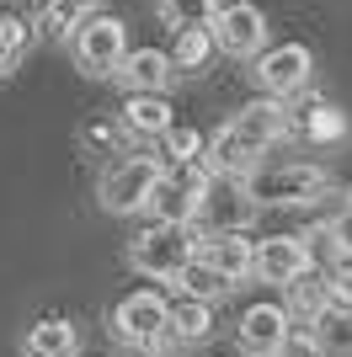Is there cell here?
<instances>
[{
  "label": "cell",
  "instance_id": "obj_28",
  "mask_svg": "<svg viewBox=\"0 0 352 357\" xmlns=\"http://www.w3.org/2000/svg\"><path fill=\"white\" fill-rule=\"evenodd\" d=\"M309 336L321 342V352H352V314L321 310L315 320H309Z\"/></svg>",
  "mask_w": 352,
  "mask_h": 357
},
{
  "label": "cell",
  "instance_id": "obj_11",
  "mask_svg": "<svg viewBox=\"0 0 352 357\" xmlns=\"http://www.w3.org/2000/svg\"><path fill=\"white\" fill-rule=\"evenodd\" d=\"M230 128H235V139H240L246 149L267 155L272 144L288 139V102H278V96H256V102H246L230 118Z\"/></svg>",
  "mask_w": 352,
  "mask_h": 357
},
{
  "label": "cell",
  "instance_id": "obj_14",
  "mask_svg": "<svg viewBox=\"0 0 352 357\" xmlns=\"http://www.w3.org/2000/svg\"><path fill=\"white\" fill-rule=\"evenodd\" d=\"M117 123L129 128V139H161L176 118H171V102H166V91H129V102H123Z\"/></svg>",
  "mask_w": 352,
  "mask_h": 357
},
{
  "label": "cell",
  "instance_id": "obj_15",
  "mask_svg": "<svg viewBox=\"0 0 352 357\" xmlns=\"http://www.w3.org/2000/svg\"><path fill=\"white\" fill-rule=\"evenodd\" d=\"M208 336H214V304L176 294L171 304H166V342L198 347V342H208Z\"/></svg>",
  "mask_w": 352,
  "mask_h": 357
},
{
  "label": "cell",
  "instance_id": "obj_16",
  "mask_svg": "<svg viewBox=\"0 0 352 357\" xmlns=\"http://www.w3.org/2000/svg\"><path fill=\"white\" fill-rule=\"evenodd\" d=\"M293 134L309 139V144H331V139L347 134V118H342L331 102H321V96H309L299 112H293V102H288V139Z\"/></svg>",
  "mask_w": 352,
  "mask_h": 357
},
{
  "label": "cell",
  "instance_id": "obj_7",
  "mask_svg": "<svg viewBox=\"0 0 352 357\" xmlns=\"http://www.w3.org/2000/svg\"><path fill=\"white\" fill-rule=\"evenodd\" d=\"M166 304L171 298L161 288H139V294L117 298V310H112L117 342H129L133 352H161L166 347Z\"/></svg>",
  "mask_w": 352,
  "mask_h": 357
},
{
  "label": "cell",
  "instance_id": "obj_30",
  "mask_svg": "<svg viewBox=\"0 0 352 357\" xmlns=\"http://www.w3.org/2000/svg\"><path fill=\"white\" fill-rule=\"evenodd\" d=\"M272 357H321V342L309 336V326H293L288 320V331H283V342L272 347Z\"/></svg>",
  "mask_w": 352,
  "mask_h": 357
},
{
  "label": "cell",
  "instance_id": "obj_2",
  "mask_svg": "<svg viewBox=\"0 0 352 357\" xmlns=\"http://www.w3.org/2000/svg\"><path fill=\"white\" fill-rule=\"evenodd\" d=\"M64 43H70V59H75V70H80V75H91V80H112L117 59L129 54V27H123L112 11L96 6V11L64 38Z\"/></svg>",
  "mask_w": 352,
  "mask_h": 357
},
{
  "label": "cell",
  "instance_id": "obj_18",
  "mask_svg": "<svg viewBox=\"0 0 352 357\" xmlns=\"http://www.w3.org/2000/svg\"><path fill=\"white\" fill-rule=\"evenodd\" d=\"M22 357H80V331H75L64 314H43V320L27 331Z\"/></svg>",
  "mask_w": 352,
  "mask_h": 357
},
{
  "label": "cell",
  "instance_id": "obj_1",
  "mask_svg": "<svg viewBox=\"0 0 352 357\" xmlns=\"http://www.w3.org/2000/svg\"><path fill=\"white\" fill-rule=\"evenodd\" d=\"M246 197L256 208H305L315 197L331 192V171L325 165H309V160H283V165H251L240 176Z\"/></svg>",
  "mask_w": 352,
  "mask_h": 357
},
{
  "label": "cell",
  "instance_id": "obj_19",
  "mask_svg": "<svg viewBox=\"0 0 352 357\" xmlns=\"http://www.w3.org/2000/svg\"><path fill=\"white\" fill-rule=\"evenodd\" d=\"M256 160H262V155L240 144L230 123H224V128H214V134L203 139V165L214 171V176H246V171H251Z\"/></svg>",
  "mask_w": 352,
  "mask_h": 357
},
{
  "label": "cell",
  "instance_id": "obj_22",
  "mask_svg": "<svg viewBox=\"0 0 352 357\" xmlns=\"http://www.w3.org/2000/svg\"><path fill=\"white\" fill-rule=\"evenodd\" d=\"M171 288H176V294H187V298H203V304H214V298H224V294H230L224 272H214V267H208V261H203L198 251H192L187 261H182V272L171 278Z\"/></svg>",
  "mask_w": 352,
  "mask_h": 357
},
{
  "label": "cell",
  "instance_id": "obj_21",
  "mask_svg": "<svg viewBox=\"0 0 352 357\" xmlns=\"http://www.w3.org/2000/svg\"><path fill=\"white\" fill-rule=\"evenodd\" d=\"M309 256H315V267L325 261H352V208H342L337 219H325L315 235H305Z\"/></svg>",
  "mask_w": 352,
  "mask_h": 357
},
{
  "label": "cell",
  "instance_id": "obj_12",
  "mask_svg": "<svg viewBox=\"0 0 352 357\" xmlns=\"http://www.w3.org/2000/svg\"><path fill=\"white\" fill-rule=\"evenodd\" d=\"M283 331H288V310L283 304H251L240 314V326H235V347L246 357H272V347L283 342Z\"/></svg>",
  "mask_w": 352,
  "mask_h": 357
},
{
  "label": "cell",
  "instance_id": "obj_29",
  "mask_svg": "<svg viewBox=\"0 0 352 357\" xmlns=\"http://www.w3.org/2000/svg\"><path fill=\"white\" fill-rule=\"evenodd\" d=\"M80 139H86L91 149H96V155H129V128H123V123L117 118H86V128H80Z\"/></svg>",
  "mask_w": 352,
  "mask_h": 357
},
{
  "label": "cell",
  "instance_id": "obj_23",
  "mask_svg": "<svg viewBox=\"0 0 352 357\" xmlns=\"http://www.w3.org/2000/svg\"><path fill=\"white\" fill-rule=\"evenodd\" d=\"M171 59L176 75H203L208 59H214V38H208V27H187V32H176V48L166 54Z\"/></svg>",
  "mask_w": 352,
  "mask_h": 357
},
{
  "label": "cell",
  "instance_id": "obj_6",
  "mask_svg": "<svg viewBox=\"0 0 352 357\" xmlns=\"http://www.w3.org/2000/svg\"><path fill=\"white\" fill-rule=\"evenodd\" d=\"M208 38H214V54L256 59L267 48V11L256 0H219V11L208 22Z\"/></svg>",
  "mask_w": 352,
  "mask_h": 357
},
{
  "label": "cell",
  "instance_id": "obj_8",
  "mask_svg": "<svg viewBox=\"0 0 352 357\" xmlns=\"http://www.w3.org/2000/svg\"><path fill=\"white\" fill-rule=\"evenodd\" d=\"M203 181H208V165H161L145 213H155V224H182V229H187L192 213H198Z\"/></svg>",
  "mask_w": 352,
  "mask_h": 357
},
{
  "label": "cell",
  "instance_id": "obj_13",
  "mask_svg": "<svg viewBox=\"0 0 352 357\" xmlns=\"http://www.w3.org/2000/svg\"><path fill=\"white\" fill-rule=\"evenodd\" d=\"M112 80L123 91H166L176 80V70H171V59H166V48H129V54L117 59Z\"/></svg>",
  "mask_w": 352,
  "mask_h": 357
},
{
  "label": "cell",
  "instance_id": "obj_9",
  "mask_svg": "<svg viewBox=\"0 0 352 357\" xmlns=\"http://www.w3.org/2000/svg\"><path fill=\"white\" fill-rule=\"evenodd\" d=\"M315 272V256H309L305 235H267V240H251V278L267 288H288L299 278Z\"/></svg>",
  "mask_w": 352,
  "mask_h": 357
},
{
  "label": "cell",
  "instance_id": "obj_4",
  "mask_svg": "<svg viewBox=\"0 0 352 357\" xmlns=\"http://www.w3.org/2000/svg\"><path fill=\"white\" fill-rule=\"evenodd\" d=\"M192 251H198V235H192V229H182V224H149V229H139V235L129 240V267L139 272V278L171 283Z\"/></svg>",
  "mask_w": 352,
  "mask_h": 357
},
{
  "label": "cell",
  "instance_id": "obj_31",
  "mask_svg": "<svg viewBox=\"0 0 352 357\" xmlns=\"http://www.w3.org/2000/svg\"><path fill=\"white\" fill-rule=\"evenodd\" d=\"M321 357H352V352H321Z\"/></svg>",
  "mask_w": 352,
  "mask_h": 357
},
{
  "label": "cell",
  "instance_id": "obj_25",
  "mask_svg": "<svg viewBox=\"0 0 352 357\" xmlns=\"http://www.w3.org/2000/svg\"><path fill=\"white\" fill-rule=\"evenodd\" d=\"M27 48H32V22H22V16H0V80L22 64Z\"/></svg>",
  "mask_w": 352,
  "mask_h": 357
},
{
  "label": "cell",
  "instance_id": "obj_24",
  "mask_svg": "<svg viewBox=\"0 0 352 357\" xmlns=\"http://www.w3.org/2000/svg\"><path fill=\"white\" fill-rule=\"evenodd\" d=\"M219 11V0H155V16H161L171 32H187V27H208Z\"/></svg>",
  "mask_w": 352,
  "mask_h": 357
},
{
  "label": "cell",
  "instance_id": "obj_17",
  "mask_svg": "<svg viewBox=\"0 0 352 357\" xmlns=\"http://www.w3.org/2000/svg\"><path fill=\"white\" fill-rule=\"evenodd\" d=\"M198 256H203L214 272H224V283H230V288H240L251 278V240L246 235H203Z\"/></svg>",
  "mask_w": 352,
  "mask_h": 357
},
{
  "label": "cell",
  "instance_id": "obj_20",
  "mask_svg": "<svg viewBox=\"0 0 352 357\" xmlns=\"http://www.w3.org/2000/svg\"><path fill=\"white\" fill-rule=\"evenodd\" d=\"M96 11V0H38V16H32V32H43L54 43H64L86 16Z\"/></svg>",
  "mask_w": 352,
  "mask_h": 357
},
{
  "label": "cell",
  "instance_id": "obj_27",
  "mask_svg": "<svg viewBox=\"0 0 352 357\" xmlns=\"http://www.w3.org/2000/svg\"><path fill=\"white\" fill-rule=\"evenodd\" d=\"M321 298L325 310L352 314V261H325L321 267Z\"/></svg>",
  "mask_w": 352,
  "mask_h": 357
},
{
  "label": "cell",
  "instance_id": "obj_3",
  "mask_svg": "<svg viewBox=\"0 0 352 357\" xmlns=\"http://www.w3.org/2000/svg\"><path fill=\"white\" fill-rule=\"evenodd\" d=\"M251 219H256V203L246 197V187H240V176H214L208 171L203 192H198V213H192V235H246Z\"/></svg>",
  "mask_w": 352,
  "mask_h": 357
},
{
  "label": "cell",
  "instance_id": "obj_10",
  "mask_svg": "<svg viewBox=\"0 0 352 357\" xmlns=\"http://www.w3.org/2000/svg\"><path fill=\"white\" fill-rule=\"evenodd\" d=\"M309 75H315V54L305 43H272L256 54V86H262V96L293 102V96L309 91Z\"/></svg>",
  "mask_w": 352,
  "mask_h": 357
},
{
  "label": "cell",
  "instance_id": "obj_5",
  "mask_svg": "<svg viewBox=\"0 0 352 357\" xmlns=\"http://www.w3.org/2000/svg\"><path fill=\"white\" fill-rule=\"evenodd\" d=\"M155 176H161V160H155V155H123V160H112L102 171L96 203H102L107 213H117V219H123V213H145Z\"/></svg>",
  "mask_w": 352,
  "mask_h": 357
},
{
  "label": "cell",
  "instance_id": "obj_26",
  "mask_svg": "<svg viewBox=\"0 0 352 357\" xmlns=\"http://www.w3.org/2000/svg\"><path fill=\"white\" fill-rule=\"evenodd\" d=\"M161 165H203V139L192 134V128H166L161 134V155H155Z\"/></svg>",
  "mask_w": 352,
  "mask_h": 357
},
{
  "label": "cell",
  "instance_id": "obj_32",
  "mask_svg": "<svg viewBox=\"0 0 352 357\" xmlns=\"http://www.w3.org/2000/svg\"><path fill=\"white\" fill-rule=\"evenodd\" d=\"M347 208H352V187H347Z\"/></svg>",
  "mask_w": 352,
  "mask_h": 357
}]
</instances>
